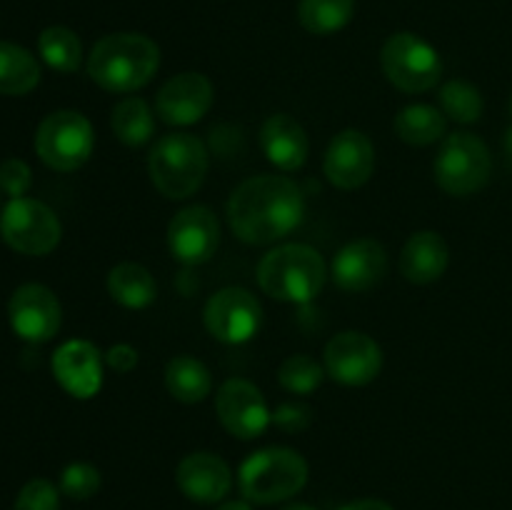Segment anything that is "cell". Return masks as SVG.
Instances as JSON below:
<instances>
[{
	"instance_id": "6da1fadb",
	"label": "cell",
	"mask_w": 512,
	"mask_h": 510,
	"mask_svg": "<svg viewBox=\"0 0 512 510\" xmlns=\"http://www.w3.org/2000/svg\"><path fill=\"white\" fill-rule=\"evenodd\" d=\"M303 213V193L285 175H253L228 200L230 230L248 245L278 243L298 228Z\"/></svg>"
},
{
	"instance_id": "7a4b0ae2",
	"label": "cell",
	"mask_w": 512,
	"mask_h": 510,
	"mask_svg": "<svg viewBox=\"0 0 512 510\" xmlns=\"http://www.w3.org/2000/svg\"><path fill=\"white\" fill-rule=\"evenodd\" d=\"M158 68V43L143 33L105 35L88 55L90 80L108 93H135L155 78Z\"/></svg>"
},
{
	"instance_id": "3957f363",
	"label": "cell",
	"mask_w": 512,
	"mask_h": 510,
	"mask_svg": "<svg viewBox=\"0 0 512 510\" xmlns=\"http://www.w3.org/2000/svg\"><path fill=\"white\" fill-rule=\"evenodd\" d=\"M328 280L323 255L305 243H285L268 250L258 263V285L280 303H310Z\"/></svg>"
},
{
	"instance_id": "277c9868",
	"label": "cell",
	"mask_w": 512,
	"mask_h": 510,
	"mask_svg": "<svg viewBox=\"0 0 512 510\" xmlns=\"http://www.w3.org/2000/svg\"><path fill=\"white\" fill-rule=\"evenodd\" d=\"M308 463L293 448L270 445L250 453L238 470V488L253 505H275L295 498L308 483Z\"/></svg>"
},
{
	"instance_id": "5b68a950",
	"label": "cell",
	"mask_w": 512,
	"mask_h": 510,
	"mask_svg": "<svg viewBox=\"0 0 512 510\" xmlns=\"http://www.w3.org/2000/svg\"><path fill=\"white\" fill-rule=\"evenodd\" d=\"M210 155L193 133H168L150 148L148 173L155 190L168 200H185L203 185Z\"/></svg>"
},
{
	"instance_id": "8992f818",
	"label": "cell",
	"mask_w": 512,
	"mask_h": 510,
	"mask_svg": "<svg viewBox=\"0 0 512 510\" xmlns=\"http://www.w3.org/2000/svg\"><path fill=\"white\" fill-rule=\"evenodd\" d=\"M490 173H493V155L483 138L468 130L445 135L433 160L435 183L443 193L453 198H468L488 185Z\"/></svg>"
},
{
	"instance_id": "52a82bcc",
	"label": "cell",
	"mask_w": 512,
	"mask_h": 510,
	"mask_svg": "<svg viewBox=\"0 0 512 510\" xmlns=\"http://www.w3.org/2000/svg\"><path fill=\"white\" fill-rule=\"evenodd\" d=\"M95 148V133L90 120L78 110H55L40 120L35 130V153L58 173H73L83 168Z\"/></svg>"
},
{
	"instance_id": "ba28073f",
	"label": "cell",
	"mask_w": 512,
	"mask_h": 510,
	"mask_svg": "<svg viewBox=\"0 0 512 510\" xmlns=\"http://www.w3.org/2000/svg\"><path fill=\"white\" fill-rule=\"evenodd\" d=\"M385 78L408 95L428 93L440 83L443 60L438 50L415 33H393L380 50Z\"/></svg>"
},
{
	"instance_id": "9c48e42d",
	"label": "cell",
	"mask_w": 512,
	"mask_h": 510,
	"mask_svg": "<svg viewBox=\"0 0 512 510\" xmlns=\"http://www.w3.org/2000/svg\"><path fill=\"white\" fill-rule=\"evenodd\" d=\"M0 238L23 255H48L63 238V225L53 208L35 198H10L0 213Z\"/></svg>"
},
{
	"instance_id": "30bf717a",
	"label": "cell",
	"mask_w": 512,
	"mask_h": 510,
	"mask_svg": "<svg viewBox=\"0 0 512 510\" xmlns=\"http://www.w3.org/2000/svg\"><path fill=\"white\" fill-rule=\"evenodd\" d=\"M203 323L225 345L248 343L263 323V308L250 290L228 285L215 290L203 308Z\"/></svg>"
},
{
	"instance_id": "8fae6325",
	"label": "cell",
	"mask_w": 512,
	"mask_h": 510,
	"mask_svg": "<svg viewBox=\"0 0 512 510\" xmlns=\"http://www.w3.org/2000/svg\"><path fill=\"white\" fill-rule=\"evenodd\" d=\"M325 373L340 385L363 388L373 383L383 370V350L378 340L363 330H343L333 335L323 353Z\"/></svg>"
},
{
	"instance_id": "7c38bea8",
	"label": "cell",
	"mask_w": 512,
	"mask_h": 510,
	"mask_svg": "<svg viewBox=\"0 0 512 510\" xmlns=\"http://www.w3.org/2000/svg\"><path fill=\"white\" fill-rule=\"evenodd\" d=\"M220 425L238 440H253L273 423L263 390L245 378H228L215 395Z\"/></svg>"
},
{
	"instance_id": "4fadbf2b",
	"label": "cell",
	"mask_w": 512,
	"mask_h": 510,
	"mask_svg": "<svg viewBox=\"0 0 512 510\" xmlns=\"http://www.w3.org/2000/svg\"><path fill=\"white\" fill-rule=\"evenodd\" d=\"M8 320L15 335L28 343H48L63 325L58 295L40 283H25L10 295Z\"/></svg>"
},
{
	"instance_id": "5bb4252c",
	"label": "cell",
	"mask_w": 512,
	"mask_h": 510,
	"mask_svg": "<svg viewBox=\"0 0 512 510\" xmlns=\"http://www.w3.org/2000/svg\"><path fill=\"white\" fill-rule=\"evenodd\" d=\"M220 223L208 205L178 210L168 225V248L178 263L203 265L218 253Z\"/></svg>"
},
{
	"instance_id": "9a60e30c",
	"label": "cell",
	"mask_w": 512,
	"mask_h": 510,
	"mask_svg": "<svg viewBox=\"0 0 512 510\" xmlns=\"http://www.w3.org/2000/svg\"><path fill=\"white\" fill-rule=\"evenodd\" d=\"M213 98L215 90L208 75L185 70L160 85L158 95H155V115L165 125L185 128L208 115V110L213 108Z\"/></svg>"
},
{
	"instance_id": "2e32d148",
	"label": "cell",
	"mask_w": 512,
	"mask_h": 510,
	"mask_svg": "<svg viewBox=\"0 0 512 510\" xmlns=\"http://www.w3.org/2000/svg\"><path fill=\"white\" fill-rule=\"evenodd\" d=\"M375 170L373 140L363 130L348 128L330 140L323 158V173L338 190H358Z\"/></svg>"
},
{
	"instance_id": "e0dca14e",
	"label": "cell",
	"mask_w": 512,
	"mask_h": 510,
	"mask_svg": "<svg viewBox=\"0 0 512 510\" xmlns=\"http://www.w3.org/2000/svg\"><path fill=\"white\" fill-rule=\"evenodd\" d=\"M388 250L375 238L345 243L330 263V278L345 293H368L388 275Z\"/></svg>"
},
{
	"instance_id": "ac0fdd59",
	"label": "cell",
	"mask_w": 512,
	"mask_h": 510,
	"mask_svg": "<svg viewBox=\"0 0 512 510\" xmlns=\"http://www.w3.org/2000/svg\"><path fill=\"white\" fill-rule=\"evenodd\" d=\"M103 358L90 340H68L53 353V375L65 393L90 400L103 388Z\"/></svg>"
},
{
	"instance_id": "d6986e66",
	"label": "cell",
	"mask_w": 512,
	"mask_h": 510,
	"mask_svg": "<svg viewBox=\"0 0 512 510\" xmlns=\"http://www.w3.org/2000/svg\"><path fill=\"white\" fill-rule=\"evenodd\" d=\"M175 483H178L180 493L193 503H223L233 490V470L220 455L198 450L180 460L175 468Z\"/></svg>"
},
{
	"instance_id": "ffe728a7",
	"label": "cell",
	"mask_w": 512,
	"mask_h": 510,
	"mask_svg": "<svg viewBox=\"0 0 512 510\" xmlns=\"http://www.w3.org/2000/svg\"><path fill=\"white\" fill-rule=\"evenodd\" d=\"M260 148L283 173L300 170L308 160L310 140L303 125L288 113H273L260 125Z\"/></svg>"
},
{
	"instance_id": "44dd1931",
	"label": "cell",
	"mask_w": 512,
	"mask_h": 510,
	"mask_svg": "<svg viewBox=\"0 0 512 510\" xmlns=\"http://www.w3.org/2000/svg\"><path fill=\"white\" fill-rule=\"evenodd\" d=\"M450 248L435 230H418L408 238L400 253V275L413 285H430L448 270Z\"/></svg>"
},
{
	"instance_id": "7402d4cb",
	"label": "cell",
	"mask_w": 512,
	"mask_h": 510,
	"mask_svg": "<svg viewBox=\"0 0 512 510\" xmlns=\"http://www.w3.org/2000/svg\"><path fill=\"white\" fill-rule=\"evenodd\" d=\"M108 293L118 305L128 310H143L155 303L158 298V285L153 273L145 265L125 260L110 268L108 273Z\"/></svg>"
},
{
	"instance_id": "603a6c76",
	"label": "cell",
	"mask_w": 512,
	"mask_h": 510,
	"mask_svg": "<svg viewBox=\"0 0 512 510\" xmlns=\"http://www.w3.org/2000/svg\"><path fill=\"white\" fill-rule=\"evenodd\" d=\"M165 388L178 403H203L213 393V375L203 360L193 355H175L165 365Z\"/></svg>"
},
{
	"instance_id": "cb8c5ba5",
	"label": "cell",
	"mask_w": 512,
	"mask_h": 510,
	"mask_svg": "<svg viewBox=\"0 0 512 510\" xmlns=\"http://www.w3.org/2000/svg\"><path fill=\"white\" fill-rule=\"evenodd\" d=\"M395 135H398L403 143L415 145V148H425V145H433L438 140L445 138V130H448V118L440 108L425 103H413L405 105L398 115H395Z\"/></svg>"
},
{
	"instance_id": "d4e9b609",
	"label": "cell",
	"mask_w": 512,
	"mask_h": 510,
	"mask_svg": "<svg viewBox=\"0 0 512 510\" xmlns=\"http://www.w3.org/2000/svg\"><path fill=\"white\" fill-rule=\"evenodd\" d=\"M110 128L113 135L128 148H140L150 143L155 135V113L150 105L138 95H128L120 103H115L110 113Z\"/></svg>"
},
{
	"instance_id": "484cf974",
	"label": "cell",
	"mask_w": 512,
	"mask_h": 510,
	"mask_svg": "<svg viewBox=\"0 0 512 510\" xmlns=\"http://www.w3.org/2000/svg\"><path fill=\"white\" fill-rule=\"evenodd\" d=\"M40 83V63L23 45L0 40V95H28Z\"/></svg>"
},
{
	"instance_id": "4316f807",
	"label": "cell",
	"mask_w": 512,
	"mask_h": 510,
	"mask_svg": "<svg viewBox=\"0 0 512 510\" xmlns=\"http://www.w3.org/2000/svg\"><path fill=\"white\" fill-rule=\"evenodd\" d=\"M38 53L48 68L70 75L83 63V43L78 35L65 25H50L40 33Z\"/></svg>"
},
{
	"instance_id": "83f0119b",
	"label": "cell",
	"mask_w": 512,
	"mask_h": 510,
	"mask_svg": "<svg viewBox=\"0 0 512 510\" xmlns=\"http://www.w3.org/2000/svg\"><path fill=\"white\" fill-rule=\"evenodd\" d=\"M355 0H300L298 20L308 33L333 35L353 20Z\"/></svg>"
},
{
	"instance_id": "f1b7e54d",
	"label": "cell",
	"mask_w": 512,
	"mask_h": 510,
	"mask_svg": "<svg viewBox=\"0 0 512 510\" xmlns=\"http://www.w3.org/2000/svg\"><path fill=\"white\" fill-rule=\"evenodd\" d=\"M440 110L445 113V118L455 120V123H478L480 115H483V93L475 88L468 80H448V83L440 85Z\"/></svg>"
},
{
	"instance_id": "f546056e",
	"label": "cell",
	"mask_w": 512,
	"mask_h": 510,
	"mask_svg": "<svg viewBox=\"0 0 512 510\" xmlns=\"http://www.w3.org/2000/svg\"><path fill=\"white\" fill-rule=\"evenodd\" d=\"M325 375V365H320L313 355H288L278 368V383L293 395H310L320 388Z\"/></svg>"
},
{
	"instance_id": "4dcf8cb0",
	"label": "cell",
	"mask_w": 512,
	"mask_h": 510,
	"mask_svg": "<svg viewBox=\"0 0 512 510\" xmlns=\"http://www.w3.org/2000/svg\"><path fill=\"white\" fill-rule=\"evenodd\" d=\"M103 485V475L95 468L93 463H70L65 465L63 473H60V493L68 495L70 500H88Z\"/></svg>"
},
{
	"instance_id": "1f68e13d",
	"label": "cell",
	"mask_w": 512,
	"mask_h": 510,
	"mask_svg": "<svg viewBox=\"0 0 512 510\" xmlns=\"http://www.w3.org/2000/svg\"><path fill=\"white\" fill-rule=\"evenodd\" d=\"M13 510H60V490L45 478L28 480L20 488Z\"/></svg>"
},
{
	"instance_id": "d6a6232c",
	"label": "cell",
	"mask_w": 512,
	"mask_h": 510,
	"mask_svg": "<svg viewBox=\"0 0 512 510\" xmlns=\"http://www.w3.org/2000/svg\"><path fill=\"white\" fill-rule=\"evenodd\" d=\"M33 185V170L25 160L5 158L0 163V190L10 198H23Z\"/></svg>"
},
{
	"instance_id": "836d02e7",
	"label": "cell",
	"mask_w": 512,
	"mask_h": 510,
	"mask_svg": "<svg viewBox=\"0 0 512 510\" xmlns=\"http://www.w3.org/2000/svg\"><path fill=\"white\" fill-rule=\"evenodd\" d=\"M273 423L278 425L285 433H300L310 425V408L308 405L298 403V400H290V403H280L273 410Z\"/></svg>"
},
{
	"instance_id": "e575fe53",
	"label": "cell",
	"mask_w": 512,
	"mask_h": 510,
	"mask_svg": "<svg viewBox=\"0 0 512 510\" xmlns=\"http://www.w3.org/2000/svg\"><path fill=\"white\" fill-rule=\"evenodd\" d=\"M105 363H108V368H113L115 373H130V370L138 365V350L128 343L110 345V350L105 353Z\"/></svg>"
},
{
	"instance_id": "d590c367",
	"label": "cell",
	"mask_w": 512,
	"mask_h": 510,
	"mask_svg": "<svg viewBox=\"0 0 512 510\" xmlns=\"http://www.w3.org/2000/svg\"><path fill=\"white\" fill-rule=\"evenodd\" d=\"M338 510H393V505L385 503V500L380 498H360V500H350V503H345L343 508Z\"/></svg>"
},
{
	"instance_id": "8d00e7d4",
	"label": "cell",
	"mask_w": 512,
	"mask_h": 510,
	"mask_svg": "<svg viewBox=\"0 0 512 510\" xmlns=\"http://www.w3.org/2000/svg\"><path fill=\"white\" fill-rule=\"evenodd\" d=\"M215 510H253V503H248V500H225V503H220Z\"/></svg>"
},
{
	"instance_id": "74e56055",
	"label": "cell",
	"mask_w": 512,
	"mask_h": 510,
	"mask_svg": "<svg viewBox=\"0 0 512 510\" xmlns=\"http://www.w3.org/2000/svg\"><path fill=\"white\" fill-rule=\"evenodd\" d=\"M283 510H318V508H313V505L308 503H288Z\"/></svg>"
},
{
	"instance_id": "f35d334b",
	"label": "cell",
	"mask_w": 512,
	"mask_h": 510,
	"mask_svg": "<svg viewBox=\"0 0 512 510\" xmlns=\"http://www.w3.org/2000/svg\"><path fill=\"white\" fill-rule=\"evenodd\" d=\"M505 153H508V158L512 160V125L508 128V133H505Z\"/></svg>"
},
{
	"instance_id": "ab89813d",
	"label": "cell",
	"mask_w": 512,
	"mask_h": 510,
	"mask_svg": "<svg viewBox=\"0 0 512 510\" xmlns=\"http://www.w3.org/2000/svg\"><path fill=\"white\" fill-rule=\"evenodd\" d=\"M510 113H512V98H510Z\"/></svg>"
}]
</instances>
